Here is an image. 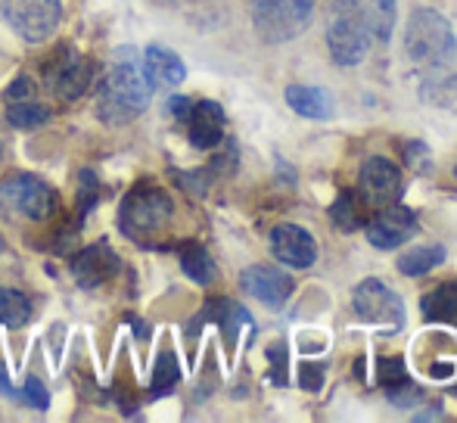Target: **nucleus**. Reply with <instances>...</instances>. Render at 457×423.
<instances>
[{"label": "nucleus", "mask_w": 457, "mask_h": 423, "mask_svg": "<svg viewBox=\"0 0 457 423\" xmlns=\"http://www.w3.org/2000/svg\"><path fill=\"white\" fill-rule=\"evenodd\" d=\"M327 47L337 66H358L370 47V31L364 22V10L358 4L337 6L327 25Z\"/></svg>", "instance_id": "5"}, {"label": "nucleus", "mask_w": 457, "mask_h": 423, "mask_svg": "<svg viewBox=\"0 0 457 423\" xmlns=\"http://www.w3.org/2000/svg\"><path fill=\"white\" fill-rule=\"evenodd\" d=\"M404 162H408V169L414 171V175H427V171L433 169L427 144H420V140H414V144H404Z\"/></svg>", "instance_id": "26"}, {"label": "nucleus", "mask_w": 457, "mask_h": 423, "mask_svg": "<svg viewBox=\"0 0 457 423\" xmlns=\"http://www.w3.org/2000/svg\"><path fill=\"white\" fill-rule=\"evenodd\" d=\"M181 268H184V274L190 280H196V284H212L215 280V261L209 259V253H205L203 246H187L184 253H181Z\"/></svg>", "instance_id": "23"}, {"label": "nucleus", "mask_w": 457, "mask_h": 423, "mask_svg": "<svg viewBox=\"0 0 457 423\" xmlns=\"http://www.w3.org/2000/svg\"><path fill=\"white\" fill-rule=\"evenodd\" d=\"M0 10L19 37L37 44L56 31L62 0H0Z\"/></svg>", "instance_id": "7"}, {"label": "nucleus", "mask_w": 457, "mask_h": 423, "mask_svg": "<svg viewBox=\"0 0 457 423\" xmlns=\"http://www.w3.org/2000/svg\"><path fill=\"white\" fill-rule=\"evenodd\" d=\"M379 380H383L386 389L398 386V383H408V370H404L402 358H383V364H379Z\"/></svg>", "instance_id": "27"}, {"label": "nucleus", "mask_w": 457, "mask_h": 423, "mask_svg": "<svg viewBox=\"0 0 457 423\" xmlns=\"http://www.w3.org/2000/svg\"><path fill=\"white\" fill-rule=\"evenodd\" d=\"M314 0H253V25L262 41L287 44L312 22Z\"/></svg>", "instance_id": "4"}, {"label": "nucleus", "mask_w": 457, "mask_h": 423, "mask_svg": "<svg viewBox=\"0 0 457 423\" xmlns=\"http://www.w3.org/2000/svg\"><path fill=\"white\" fill-rule=\"evenodd\" d=\"M454 175H457V169H454Z\"/></svg>", "instance_id": "38"}, {"label": "nucleus", "mask_w": 457, "mask_h": 423, "mask_svg": "<svg viewBox=\"0 0 457 423\" xmlns=\"http://www.w3.org/2000/svg\"><path fill=\"white\" fill-rule=\"evenodd\" d=\"M153 81L144 72V60L134 47L119 50L103 75L100 97H96V115L106 125H128L134 121L153 100Z\"/></svg>", "instance_id": "2"}, {"label": "nucleus", "mask_w": 457, "mask_h": 423, "mask_svg": "<svg viewBox=\"0 0 457 423\" xmlns=\"http://www.w3.org/2000/svg\"><path fill=\"white\" fill-rule=\"evenodd\" d=\"M175 206H171V196L162 187H153V184H137L131 194L125 196L119 212V224L128 236L134 240H146V236H156L159 230L169 228Z\"/></svg>", "instance_id": "3"}, {"label": "nucleus", "mask_w": 457, "mask_h": 423, "mask_svg": "<svg viewBox=\"0 0 457 423\" xmlns=\"http://www.w3.org/2000/svg\"><path fill=\"white\" fill-rule=\"evenodd\" d=\"M299 380H302V386H305V389H320V383H324V368H320V364L314 368V364L302 361Z\"/></svg>", "instance_id": "30"}, {"label": "nucleus", "mask_w": 457, "mask_h": 423, "mask_svg": "<svg viewBox=\"0 0 457 423\" xmlns=\"http://www.w3.org/2000/svg\"><path fill=\"white\" fill-rule=\"evenodd\" d=\"M283 97H287L289 109H295V112L305 115V119H330V112H333V100L324 87L289 85Z\"/></svg>", "instance_id": "18"}, {"label": "nucleus", "mask_w": 457, "mask_h": 423, "mask_svg": "<svg viewBox=\"0 0 457 423\" xmlns=\"http://www.w3.org/2000/svg\"><path fill=\"white\" fill-rule=\"evenodd\" d=\"M181 380V368H178V358L171 355V352H162L156 361V368H153V395H165L175 389V383Z\"/></svg>", "instance_id": "24"}, {"label": "nucleus", "mask_w": 457, "mask_h": 423, "mask_svg": "<svg viewBox=\"0 0 457 423\" xmlns=\"http://www.w3.org/2000/svg\"><path fill=\"white\" fill-rule=\"evenodd\" d=\"M6 97H10V100H19V97L29 100L31 97V81L29 79H19L16 85H12L10 91H6Z\"/></svg>", "instance_id": "31"}, {"label": "nucleus", "mask_w": 457, "mask_h": 423, "mask_svg": "<svg viewBox=\"0 0 457 423\" xmlns=\"http://www.w3.org/2000/svg\"><path fill=\"white\" fill-rule=\"evenodd\" d=\"M268 243H271L274 259L289 268H312L318 261V243L299 224H277Z\"/></svg>", "instance_id": "13"}, {"label": "nucleus", "mask_w": 457, "mask_h": 423, "mask_svg": "<svg viewBox=\"0 0 457 423\" xmlns=\"http://www.w3.org/2000/svg\"><path fill=\"white\" fill-rule=\"evenodd\" d=\"M240 286L253 299L265 303L268 309H280V305H287L289 296H293V278L283 274L280 268H274V265L246 268V271L240 274Z\"/></svg>", "instance_id": "14"}, {"label": "nucleus", "mask_w": 457, "mask_h": 423, "mask_svg": "<svg viewBox=\"0 0 457 423\" xmlns=\"http://www.w3.org/2000/svg\"><path fill=\"white\" fill-rule=\"evenodd\" d=\"M420 230V221H417L414 209L402 206V203H392V206H383L370 221L364 224V234H367V243L373 249H398L402 243H408L411 236Z\"/></svg>", "instance_id": "9"}, {"label": "nucleus", "mask_w": 457, "mask_h": 423, "mask_svg": "<svg viewBox=\"0 0 457 423\" xmlns=\"http://www.w3.org/2000/svg\"><path fill=\"white\" fill-rule=\"evenodd\" d=\"M140 60H144V72H146V79L153 81V87H178L187 79L181 56L171 54L169 47L153 44V47H146L144 54H140Z\"/></svg>", "instance_id": "16"}, {"label": "nucleus", "mask_w": 457, "mask_h": 423, "mask_svg": "<svg viewBox=\"0 0 457 423\" xmlns=\"http://www.w3.org/2000/svg\"><path fill=\"white\" fill-rule=\"evenodd\" d=\"M404 54L420 75V94L429 104H452L457 97V37L439 10L411 12L404 25Z\"/></svg>", "instance_id": "1"}, {"label": "nucleus", "mask_w": 457, "mask_h": 423, "mask_svg": "<svg viewBox=\"0 0 457 423\" xmlns=\"http://www.w3.org/2000/svg\"><path fill=\"white\" fill-rule=\"evenodd\" d=\"M0 253H4V236H0Z\"/></svg>", "instance_id": "36"}, {"label": "nucleus", "mask_w": 457, "mask_h": 423, "mask_svg": "<svg viewBox=\"0 0 457 423\" xmlns=\"http://www.w3.org/2000/svg\"><path fill=\"white\" fill-rule=\"evenodd\" d=\"M352 303H355V315L361 320L383 324L389 330L404 327V303L377 278H367L364 284H358L355 293H352Z\"/></svg>", "instance_id": "8"}, {"label": "nucleus", "mask_w": 457, "mask_h": 423, "mask_svg": "<svg viewBox=\"0 0 457 423\" xmlns=\"http://www.w3.org/2000/svg\"><path fill=\"white\" fill-rule=\"evenodd\" d=\"M420 311L429 324H454L457 327V280H445V284L423 293Z\"/></svg>", "instance_id": "17"}, {"label": "nucleus", "mask_w": 457, "mask_h": 423, "mask_svg": "<svg viewBox=\"0 0 457 423\" xmlns=\"http://www.w3.org/2000/svg\"><path fill=\"white\" fill-rule=\"evenodd\" d=\"M181 125L187 128V137L196 150H212L224 140L228 119H224V109L215 100H193Z\"/></svg>", "instance_id": "12"}, {"label": "nucleus", "mask_w": 457, "mask_h": 423, "mask_svg": "<svg viewBox=\"0 0 457 423\" xmlns=\"http://www.w3.org/2000/svg\"><path fill=\"white\" fill-rule=\"evenodd\" d=\"M31 318V303L25 293L0 286V324L4 327H22Z\"/></svg>", "instance_id": "22"}, {"label": "nucleus", "mask_w": 457, "mask_h": 423, "mask_svg": "<svg viewBox=\"0 0 457 423\" xmlns=\"http://www.w3.org/2000/svg\"><path fill=\"white\" fill-rule=\"evenodd\" d=\"M454 374V364H436L433 377H452Z\"/></svg>", "instance_id": "34"}, {"label": "nucleus", "mask_w": 457, "mask_h": 423, "mask_svg": "<svg viewBox=\"0 0 457 423\" xmlns=\"http://www.w3.org/2000/svg\"><path fill=\"white\" fill-rule=\"evenodd\" d=\"M193 100L190 97H171L169 100V112L175 115L178 121H184V115H187V109H190Z\"/></svg>", "instance_id": "32"}, {"label": "nucleus", "mask_w": 457, "mask_h": 423, "mask_svg": "<svg viewBox=\"0 0 457 423\" xmlns=\"http://www.w3.org/2000/svg\"><path fill=\"white\" fill-rule=\"evenodd\" d=\"M0 206L19 212L31 221H47L56 212V194L35 175H10L0 181Z\"/></svg>", "instance_id": "6"}, {"label": "nucleus", "mask_w": 457, "mask_h": 423, "mask_svg": "<svg viewBox=\"0 0 457 423\" xmlns=\"http://www.w3.org/2000/svg\"><path fill=\"white\" fill-rule=\"evenodd\" d=\"M442 261H445V246L429 243V246H414V249H408V253H402L395 265L404 278H423V274H429L433 268H439Z\"/></svg>", "instance_id": "19"}, {"label": "nucleus", "mask_w": 457, "mask_h": 423, "mask_svg": "<svg viewBox=\"0 0 457 423\" xmlns=\"http://www.w3.org/2000/svg\"><path fill=\"white\" fill-rule=\"evenodd\" d=\"M395 6L398 0H370L364 10V22H367V31H370L377 41H389L392 37V29H395Z\"/></svg>", "instance_id": "21"}, {"label": "nucleus", "mask_w": 457, "mask_h": 423, "mask_svg": "<svg viewBox=\"0 0 457 423\" xmlns=\"http://www.w3.org/2000/svg\"><path fill=\"white\" fill-rule=\"evenodd\" d=\"M44 79L47 87L62 100H75L87 91V85L94 81V69L91 62L81 54H75L72 47H62L56 56H50L47 69H44Z\"/></svg>", "instance_id": "10"}, {"label": "nucleus", "mask_w": 457, "mask_h": 423, "mask_svg": "<svg viewBox=\"0 0 457 423\" xmlns=\"http://www.w3.org/2000/svg\"><path fill=\"white\" fill-rule=\"evenodd\" d=\"M337 6H343V4H358V0H333Z\"/></svg>", "instance_id": "35"}, {"label": "nucleus", "mask_w": 457, "mask_h": 423, "mask_svg": "<svg viewBox=\"0 0 457 423\" xmlns=\"http://www.w3.org/2000/svg\"><path fill=\"white\" fill-rule=\"evenodd\" d=\"M50 109L47 106H41V104H12L10 109H6V119H10V125L12 128H41V125H47L50 121Z\"/></svg>", "instance_id": "25"}, {"label": "nucleus", "mask_w": 457, "mask_h": 423, "mask_svg": "<svg viewBox=\"0 0 457 423\" xmlns=\"http://www.w3.org/2000/svg\"><path fill=\"white\" fill-rule=\"evenodd\" d=\"M79 206L81 212H87L96 203V196H100V184H96V175L94 171H81L79 175Z\"/></svg>", "instance_id": "28"}, {"label": "nucleus", "mask_w": 457, "mask_h": 423, "mask_svg": "<svg viewBox=\"0 0 457 423\" xmlns=\"http://www.w3.org/2000/svg\"><path fill=\"white\" fill-rule=\"evenodd\" d=\"M22 399L29 402V408H35V411H44V408L50 405L47 389H44V383H41V380H35V377H29V380H25Z\"/></svg>", "instance_id": "29"}, {"label": "nucleus", "mask_w": 457, "mask_h": 423, "mask_svg": "<svg viewBox=\"0 0 457 423\" xmlns=\"http://www.w3.org/2000/svg\"><path fill=\"white\" fill-rule=\"evenodd\" d=\"M361 194L370 206H392V203L402 200L404 194V181H402V171H398L395 162H389L386 156H370L361 165Z\"/></svg>", "instance_id": "11"}, {"label": "nucleus", "mask_w": 457, "mask_h": 423, "mask_svg": "<svg viewBox=\"0 0 457 423\" xmlns=\"http://www.w3.org/2000/svg\"><path fill=\"white\" fill-rule=\"evenodd\" d=\"M330 215L343 230H358V228H364V224H367V209H364L361 196H358L355 190H339Z\"/></svg>", "instance_id": "20"}, {"label": "nucleus", "mask_w": 457, "mask_h": 423, "mask_svg": "<svg viewBox=\"0 0 457 423\" xmlns=\"http://www.w3.org/2000/svg\"><path fill=\"white\" fill-rule=\"evenodd\" d=\"M0 393H6L10 399H19V393L10 386V377H6V370H4V368H0Z\"/></svg>", "instance_id": "33"}, {"label": "nucleus", "mask_w": 457, "mask_h": 423, "mask_svg": "<svg viewBox=\"0 0 457 423\" xmlns=\"http://www.w3.org/2000/svg\"><path fill=\"white\" fill-rule=\"evenodd\" d=\"M0 156H4V146H0Z\"/></svg>", "instance_id": "37"}, {"label": "nucleus", "mask_w": 457, "mask_h": 423, "mask_svg": "<svg viewBox=\"0 0 457 423\" xmlns=\"http://www.w3.org/2000/svg\"><path fill=\"white\" fill-rule=\"evenodd\" d=\"M72 274L81 286L94 290V286H103L119 274V255L106 246V243H94V246L81 249L72 261Z\"/></svg>", "instance_id": "15"}]
</instances>
